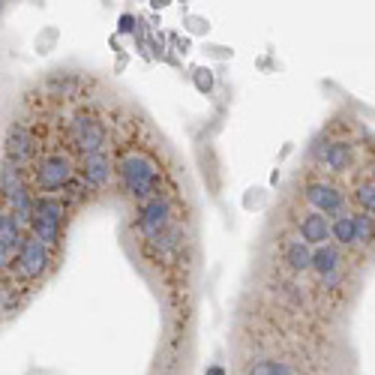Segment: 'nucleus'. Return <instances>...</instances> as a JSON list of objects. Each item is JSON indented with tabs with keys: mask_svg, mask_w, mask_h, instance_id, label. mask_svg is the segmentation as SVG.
Returning a JSON list of instances; mask_svg holds the SVG:
<instances>
[{
	"mask_svg": "<svg viewBox=\"0 0 375 375\" xmlns=\"http://www.w3.org/2000/svg\"><path fill=\"white\" fill-rule=\"evenodd\" d=\"M78 180L91 192H106L114 186V148L78 156Z\"/></svg>",
	"mask_w": 375,
	"mask_h": 375,
	"instance_id": "obj_5",
	"label": "nucleus"
},
{
	"mask_svg": "<svg viewBox=\"0 0 375 375\" xmlns=\"http://www.w3.org/2000/svg\"><path fill=\"white\" fill-rule=\"evenodd\" d=\"M349 186H351V207L375 216V180L366 175H354Z\"/></svg>",
	"mask_w": 375,
	"mask_h": 375,
	"instance_id": "obj_10",
	"label": "nucleus"
},
{
	"mask_svg": "<svg viewBox=\"0 0 375 375\" xmlns=\"http://www.w3.org/2000/svg\"><path fill=\"white\" fill-rule=\"evenodd\" d=\"M54 262H57V252L51 247H46V243L31 232V235H24L19 255L12 258V277H19L21 282L34 285L54 267Z\"/></svg>",
	"mask_w": 375,
	"mask_h": 375,
	"instance_id": "obj_4",
	"label": "nucleus"
},
{
	"mask_svg": "<svg viewBox=\"0 0 375 375\" xmlns=\"http://www.w3.org/2000/svg\"><path fill=\"white\" fill-rule=\"evenodd\" d=\"M195 84H198V91H210L213 88V78H210V72L207 69H198V76H195Z\"/></svg>",
	"mask_w": 375,
	"mask_h": 375,
	"instance_id": "obj_12",
	"label": "nucleus"
},
{
	"mask_svg": "<svg viewBox=\"0 0 375 375\" xmlns=\"http://www.w3.org/2000/svg\"><path fill=\"white\" fill-rule=\"evenodd\" d=\"M34 153H36V141H34L31 126L16 120L6 133V160L16 163V165H31Z\"/></svg>",
	"mask_w": 375,
	"mask_h": 375,
	"instance_id": "obj_8",
	"label": "nucleus"
},
{
	"mask_svg": "<svg viewBox=\"0 0 375 375\" xmlns=\"http://www.w3.org/2000/svg\"><path fill=\"white\" fill-rule=\"evenodd\" d=\"M0 6H4V0H0Z\"/></svg>",
	"mask_w": 375,
	"mask_h": 375,
	"instance_id": "obj_14",
	"label": "nucleus"
},
{
	"mask_svg": "<svg viewBox=\"0 0 375 375\" xmlns=\"http://www.w3.org/2000/svg\"><path fill=\"white\" fill-rule=\"evenodd\" d=\"M360 175H366L375 180V141H369V148L364 153V165H360Z\"/></svg>",
	"mask_w": 375,
	"mask_h": 375,
	"instance_id": "obj_11",
	"label": "nucleus"
},
{
	"mask_svg": "<svg viewBox=\"0 0 375 375\" xmlns=\"http://www.w3.org/2000/svg\"><path fill=\"white\" fill-rule=\"evenodd\" d=\"M66 213H69V201L63 195H36L34 210H31V232L51 247L54 252L61 250L63 240V228H66Z\"/></svg>",
	"mask_w": 375,
	"mask_h": 375,
	"instance_id": "obj_3",
	"label": "nucleus"
},
{
	"mask_svg": "<svg viewBox=\"0 0 375 375\" xmlns=\"http://www.w3.org/2000/svg\"><path fill=\"white\" fill-rule=\"evenodd\" d=\"M297 201H304L307 207L319 210V213H324V216L334 220L337 213L351 207V186H349V180L334 178V175H324V171L309 165L307 168V178L300 180Z\"/></svg>",
	"mask_w": 375,
	"mask_h": 375,
	"instance_id": "obj_2",
	"label": "nucleus"
},
{
	"mask_svg": "<svg viewBox=\"0 0 375 375\" xmlns=\"http://www.w3.org/2000/svg\"><path fill=\"white\" fill-rule=\"evenodd\" d=\"M288 210H292V216H294L292 228L309 243V247H322V243L330 240V216L307 207L304 201H292V207Z\"/></svg>",
	"mask_w": 375,
	"mask_h": 375,
	"instance_id": "obj_6",
	"label": "nucleus"
},
{
	"mask_svg": "<svg viewBox=\"0 0 375 375\" xmlns=\"http://www.w3.org/2000/svg\"><path fill=\"white\" fill-rule=\"evenodd\" d=\"M21 240H24V222L12 210H0V250L16 255Z\"/></svg>",
	"mask_w": 375,
	"mask_h": 375,
	"instance_id": "obj_9",
	"label": "nucleus"
},
{
	"mask_svg": "<svg viewBox=\"0 0 375 375\" xmlns=\"http://www.w3.org/2000/svg\"><path fill=\"white\" fill-rule=\"evenodd\" d=\"M277 247H279V262L285 264L288 273H294V277L309 273V267H312V247L294 232V228L282 235V240L277 243Z\"/></svg>",
	"mask_w": 375,
	"mask_h": 375,
	"instance_id": "obj_7",
	"label": "nucleus"
},
{
	"mask_svg": "<svg viewBox=\"0 0 375 375\" xmlns=\"http://www.w3.org/2000/svg\"><path fill=\"white\" fill-rule=\"evenodd\" d=\"M120 133L114 135V186L129 201H148L165 190H175L168 180V171L160 160V148L153 141L135 135V118L120 120Z\"/></svg>",
	"mask_w": 375,
	"mask_h": 375,
	"instance_id": "obj_1",
	"label": "nucleus"
},
{
	"mask_svg": "<svg viewBox=\"0 0 375 375\" xmlns=\"http://www.w3.org/2000/svg\"><path fill=\"white\" fill-rule=\"evenodd\" d=\"M207 375H225V372H222L220 366H210V369H207Z\"/></svg>",
	"mask_w": 375,
	"mask_h": 375,
	"instance_id": "obj_13",
	"label": "nucleus"
}]
</instances>
